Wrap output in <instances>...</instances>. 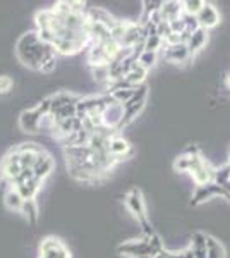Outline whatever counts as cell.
Returning <instances> with one entry per match:
<instances>
[{
    "label": "cell",
    "mask_w": 230,
    "mask_h": 258,
    "mask_svg": "<svg viewBox=\"0 0 230 258\" xmlns=\"http://www.w3.org/2000/svg\"><path fill=\"white\" fill-rule=\"evenodd\" d=\"M38 258H72L65 243L55 236H47L38 246Z\"/></svg>",
    "instance_id": "cell-3"
},
{
    "label": "cell",
    "mask_w": 230,
    "mask_h": 258,
    "mask_svg": "<svg viewBox=\"0 0 230 258\" xmlns=\"http://www.w3.org/2000/svg\"><path fill=\"white\" fill-rule=\"evenodd\" d=\"M227 85H228V88H230V76L227 78Z\"/></svg>",
    "instance_id": "cell-34"
},
{
    "label": "cell",
    "mask_w": 230,
    "mask_h": 258,
    "mask_svg": "<svg viewBox=\"0 0 230 258\" xmlns=\"http://www.w3.org/2000/svg\"><path fill=\"white\" fill-rule=\"evenodd\" d=\"M137 88H119V90H114L112 93H108L112 98H114V102L120 103V105H125V103L129 102L132 97H134Z\"/></svg>",
    "instance_id": "cell-23"
},
{
    "label": "cell",
    "mask_w": 230,
    "mask_h": 258,
    "mask_svg": "<svg viewBox=\"0 0 230 258\" xmlns=\"http://www.w3.org/2000/svg\"><path fill=\"white\" fill-rule=\"evenodd\" d=\"M228 181H230V165H228V162L225 165H221V167H215V172H213V182H216V184L223 188Z\"/></svg>",
    "instance_id": "cell-24"
},
{
    "label": "cell",
    "mask_w": 230,
    "mask_h": 258,
    "mask_svg": "<svg viewBox=\"0 0 230 258\" xmlns=\"http://www.w3.org/2000/svg\"><path fill=\"white\" fill-rule=\"evenodd\" d=\"M79 100H81V97L70 93V91H57L55 95L50 97V103H52V112H50V114H55L57 110L64 109V107H67V105H74Z\"/></svg>",
    "instance_id": "cell-14"
},
{
    "label": "cell",
    "mask_w": 230,
    "mask_h": 258,
    "mask_svg": "<svg viewBox=\"0 0 230 258\" xmlns=\"http://www.w3.org/2000/svg\"><path fill=\"white\" fill-rule=\"evenodd\" d=\"M213 172H215V167L208 162L206 159H203V155H196L194 162H192V167L189 170V174L194 179L196 186L206 184V182L213 181Z\"/></svg>",
    "instance_id": "cell-5"
},
{
    "label": "cell",
    "mask_w": 230,
    "mask_h": 258,
    "mask_svg": "<svg viewBox=\"0 0 230 258\" xmlns=\"http://www.w3.org/2000/svg\"><path fill=\"white\" fill-rule=\"evenodd\" d=\"M196 21H198L199 28H203V30L208 31V30H211V28L218 26L220 12L211 2H204L203 9L198 12V16H196Z\"/></svg>",
    "instance_id": "cell-9"
},
{
    "label": "cell",
    "mask_w": 230,
    "mask_h": 258,
    "mask_svg": "<svg viewBox=\"0 0 230 258\" xmlns=\"http://www.w3.org/2000/svg\"><path fill=\"white\" fill-rule=\"evenodd\" d=\"M108 153L117 160V162H122V160H127V157H131L134 153L132 150V145L129 143L127 140L122 138L119 133L112 135L108 138Z\"/></svg>",
    "instance_id": "cell-6"
},
{
    "label": "cell",
    "mask_w": 230,
    "mask_h": 258,
    "mask_svg": "<svg viewBox=\"0 0 230 258\" xmlns=\"http://www.w3.org/2000/svg\"><path fill=\"white\" fill-rule=\"evenodd\" d=\"M206 41H208V31H206V30H203V28H199V30H196V31L189 36V40H187L186 47H187V50H189L191 55L194 57L196 53L201 52V50L204 48Z\"/></svg>",
    "instance_id": "cell-16"
},
{
    "label": "cell",
    "mask_w": 230,
    "mask_h": 258,
    "mask_svg": "<svg viewBox=\"0 0 230 258\" xmlns=\"http://www.w3.org/2000/svg\"><path fill=\"white\" fill-rule=\"evenodd\" d=\"M146 76H148V71L143 69L136 62V64L131 68V71H129V73L124 76V80H125V83H129L131 86H134V88H139L141 85H144Z\"/></svg>",
    "instance_id": "cell-20"
},
{
    "label": "cell",
    "mask_w": 230,
    "mask_h": 258,
    "mask_svg": "<svg viewBox=\"0 0 230 258\" xmlns=\"http://www.w3.org/2000/svg\"><path fill=\"white\" fill-rule=\"evenodd\" d=\"M91 74L98 83H105L108 85L110 83V71H108V66H98V68H90Z\"/></svg>",
    "instance_id": "cell-27"
},
{
    "label": "cell",
    "mask_w": 230,
    "mask_h": 258,
    "mask_svg": "<svg viewBox=\"0 0 230 258\" xmlns=\"http://www.w3.org/2000/svg\"><path fill=\"white\" fill-rule=\"evenodd\" d=\"M148 241H149V249H151L153 256L158 255V253L165 249V248H163V241H162V238H160V234H158V232H155L151 238H148Z\"/></svg>",
    "instance_id": "cell-29"
},
{
    "label": "cell",
    "mask_w": 230,
    "mask_h": 258,
    "mask_svg": "<svg viewBox=\"0 0 230 258\" xmlns=\"http://www.w3.org/2000/svg\"><path fill=\"white\" fill-rule=\"evenodd\" d=\"M16 57L24 68L36 71V73L50 74L55 69L57 53L50 45L40 40L36 31H28L19 36L16 43Z\"/></svg>",
    "instance_id": "cell-1"
},
{
    "label": "cell",
    "mask_w": 230,
    "mask_h": 258,
    "mask_svg": "<svg viewBox=\"0 0 230 258\" xmlns=\"http://www.w3.org/2000/svg\"><path fill=\"white\" fill-rule=\"evenodd\" d=\"M228 162H230V157H228Z\"/></svg>",
    "instance_id": "cell-36"
},
{
    "label": "cell",
    "mask_w": 230,
    "mask_h": 258,
    "mask_svg": "<svg viewBox=\"0 0 230 258\" xmlns=\"http://www.w3.org/2000/svg\"><path fill=\"white\" fill-rule=\"evenodd\" d=\"M182 2H175V0H169V2H163L160 16L163 21L167 23H172V21L179 19L182 16Z\"/></svg>",
    "instance_id": "cell-18"
},
{
    "label": "cell",
    "mask_w": 230,
    "mask_h": 258,
    "mask_svg": "<svg viewBox=\"0 0 230 258\" xmlns=\"http://www.w3.org/2000/svg\"><path fill=\"white\" fill-rule=\"evenodd\" d=\"M157 60H158V53H155V52H144L141 53L139 57H137V64L141 66L143 69L146 71H149L151 68H155V64H157Z\"/></svg>",
    "instance_id": "cell-25"
},
{
    "label": "cell",
    "mask_w": 230,
    "mask_h": 258,
    "mask_svg": "<svg viewBox=\"0 0 230 258\" xmlns=\"http://www.w3.org/2000/svg\"><path fill=\"white\" fill-rule=\"evenodd\" d=\"M144 50L146 52L160 53L163 50V40L160 38V36H149V38L144 40Z\"/></svg>",
    "instance_id": "cell-28"
},
{
    "label": "cell",
    "mask_w": 230,
    "mask_h": 258,
    "mask_svg": "<svg viewBox=\"0 0 230 258\" xmlns=\"http://www.w3.org/2000/svg\"><path fill=\"white\" fill-rule=\"evenodd\" d=\"M53 169H55V162H53L52 155L43 150V152L38 155V159H36L35 165H33L31 170H33V176L38 179V181L43 182L45 179H47L50 174L53 172Z\"/></svg>",
    "instance_id": "cell-12"
},
{
    "label": "cell",
    "mask_w": 230,
    "mask_h": 258,
    "mask_svg": "<svg viewBox=\"0 0 230 258\" xmlns=\"http://www.w3.org/2000/svg\"><path fill=\"white\" fill-rule=\"evenodd\" d=\"M137 258H153V256H137Z\"/></svg>",
    "instance_id": "cell-35"
},
{
    "label": "cell",
    "mask_w": 230,
    "mask_h": 258,
    "mask_svg": "<svg viewBox=\"0 0 230 258\" xmlns=\"http://www.w3.org/2000/svg\"><path fill=\"white\" fill-rule=\"evenodd\" d=\"M213 198H225V200H230V197L227 195L221 186H218L216 182H206V184H201V186H196V191L192 195V200H191V205L198 207L201 203L208 202V200H213Z\"/></svg>",
    "instance_id": "cell-4"
},
{
    "label": "cell",
    "mask_w": 230,
    "mask_h": 258,
    "mask_svg": "<svg viewBox=\"0 0 230 258\" xmlns=\"http://www.w3.org/2000/svg\"><path fill=\"white\" fill-rule=\"evenodd\" d=\"M43 119V114L38 110V107H33V109L23 110L19 115V126L23 131L26 133H40V122Z\"/></svg>",
    "instance_id": "cell-10"
},
{
    "label": "cell",
    "mask_w": 230,
    "mask_h": 258,
    "mask_svg": "<svg viewBox=\"0 0 230 258\" xmlns=\"http://www.w3.org/2000/svg\"><path fill=\"white\" fill-rule=\"evenodd\" d=\"M228 165H230V162H228Z\"/></svg>",
    "instance_id": "cell-37"
},
{
    "label": "cell",
    "mask_w": 230,
    "mask_h": 258,
    "mask_svg": "<svg viewBox=\"0 0 230 258\" xmlns=\"http://www.w3.org/2000/svg\"><path fill=\"white\" fill-rule=\"evenodd\" d=\"M204 2L203 0H186V2H182V11L184 14L187 16H198V12L203 9Z\"/></svg>",
    "instance_id": "cell-26"
},
{
    "label": "cell",
    "mask_w": 230,
    "mask_h": 258,
    "mask_svg": "<svg viewBox=\"0 0 230 258\" xmlns=\"http://www.w3.org/2000/svg\"><path fill=\"white\" fill-rule=\"evenodd\" d=\"M117 251L120 253V255H125L129 258H137V256H153L151 249H149V241L148 238L139 239V241H127V243L120 244L119 248H117Z\"/></svg>",
    "instance_id": "cell-7"
},
{
    "label": "cell",
    "mask_w": 230,
    "mask_h": 258,
    "mask_svg": "<svg viewBox=\"0 0 230 258\" xmlns=\"http://www.w3.org/2000/svg\"><path fill=\"white\" fill-rule=\"evenodd\" d=\"M19 214H23L24 219H26L29 224H35L36 220H38V214H40L38 205H36L35 200H24L23 209H21Z\"/></svg>",
    "instance_id": "cell-21"
},
{
    "label": "cell",
    "mask_w": 230,
    "mask_h": 258,
    "mask_svg": "<svg viewBox=\"0 0 230 258\" xmlns=\"http://www.w3.org/2000/svg\"><path fill=\"white\" fill-rule=\"evenodd\" d=\"M125 205H127V209L131 210V214L134 215L137 220H143L148 217V215H146V203H144L143 193L137 188H132L127 193V197H125Z\"/></svg>",
    "instance_id": "cell-11"
},
{
    "label": "cell",
    "mask_w": 230,
    "mask_h": 258,
    "mask_svg": "<svg viewBox=\"0 0 230 258\" xmlns=\"http://www.w3.org/2000/svg\"><path fill=\"white\" fill-rule=\"evenodd\" d=\"M14 86V81L9 76H0V93H9Z\"/></svg>",
    "instance_id": "cell-32"
},
{
    "label": "cell",
    "mask_w": 230,
    "mask_h": 258,
    "mask_svg": "<svg viewBox=\"0 0 230 258\" xmlns=\"http://www.w3.org/2000/svg\"><path fill=\"white\" fill-rule=\"evenodd\" d=\"M206 253L208 258H225V248L216 238L208 236L206 238Z\"/></svg>",
    "instance_id": "cell-22"
},
{
    "label": "cell",
    "mask_w": 230,
    "mask_h": 258,
    "mask_svg": "<svg viewBox=\"0 0 230 258\" xmlns=\"http://www.w3.org/2000/svg\"><path fill=\"white\" fill-rule=\"evenodd\" d=\"M24 198L21 197V193L16 189V186H6L4 188V205L12 212H21L23 209Z\"/></svg>",
    "instance_id": "cell-15"
},
{
    "label": "cell",
    "mask_w": 230,
    "mask_h": 258,
    "mask_svg": "<svg viewBox=\"0 0 230 258\" xmlns=\"http://www.w3.org/2000/svg\"><path fill=\"white\" fill-rule=\"evenodd\" d=\"M153 258H169V253H167V249H163V251H160L158 255H155Z\"/></svg>",
    "instance_id": "cell-33"
},
{
    "label": "cell",
    "mask_w": 230,
    "mask_h": 258,
    "mask_svg": "<svg viewBox=\"0 0 230 258\" xmlns=\"http://www.w3.org/2000/svg\"><path fill=\"white\" fill-rule=\"evenodd\" d=\"M41 186H43V182L38 181L36 177H31V179H26V181L19 182V184L16 186V189L19 191L21 197L24 200H35L38 191L41 189Z\"/></svg>",
    "instance_id": "cell-17"
},
{
    "label": "cell",
    "mask_w": 230,
    "mask_h": 258,
    "mask_svg": "<svg viewBox=\"0 0 230 258\" xmlns=\"http://www.w3.org/2000/svg\"><path fill=\"white\" fill-rule=\"evenodd\" d=\"M163 57H165L169 62H174V64H182V62H187L192 59V55L187 50L186 43H177V45H170V47H163Z\"/></svg>",
    "instance_id": "cell-13"
},
{
    "label": "cell",
    "mask_w": 230,
    "mask_h": 258,
    "mask_svg": "<svg viewBox=\"0 0 230 258\" xmlns=\"http://www.w3.org/2000/svg\"><path fill=\"white\" fill-rule=\"evenodd\" d=\"M172 35V28H170V23H167V21H162V23L157 24V36H160L162 40L169 38V36Z\"/></svg>",
    "instance_id": "cell-30"
},
{
    "label": "cell",
    "mask_w": 230,
    "mask_h": 258,
    "mask_svg": "<svg viewBox=\"0 0 230 258\" xmlns=\"http://www.w3.org/2000/svg\"><path fill=\"white\" fill-rule=\"evenodd\" d=\"M169 253V258H194V253H192L191 246L181 249V251H167Z\"/></svg>",
    "instance_id": "cell-31"
},
{
    "label": "cell",
    "mask_w": 230,
    "mask_h": 258,
    "mask_svg": "<svg viewBox=\"0 0 230 258\" xmlns=\"http://www.w3.org/2000/svg\"><path fill=\"white\" fill-rule=\"evenodd\" d=\"M206 238L208 234H204L201 231H196L191 238V249L194 253V258H208L206 253Z\"/></svg>",
    "instance_id": "cell-19"
},
{
    "label": "cell",
    "mask_w": 230,
    "mask_h": 258,
    "mask_svg": "<svg viewBox=\"0 0 230 258\" xmlns=\"http://www.w3.org/2000/svg\"><path fill=\"white\" fill-rule=\"evenodd\" d=\"M122 117H124V105H120V103H117V102H112V103H108L105 107V110H103L102 124H103V127L119 133V126H120Z\"/></svg>",
    "instance_id": "cell-8"
},
{
    "label": "cell",
    "mask_w": 230,
    "mask_h": 258,
    "mask_svg": "<svg viewBox=\"0 0 230 258\" xmlns=\"http://www.w3.org/2000/svg\"><path fill=\"white\" fill-rule=\"evenodd\" d=\"M148 86L146 85H141L139 88L136 90L134 97L129 100L127 103L124 105V117L120 120V126H119V131H122L124 127H127L129 124L134 120L137 115L141 114V110L144 109L146 102H148Z\"/></svg>",
    "instance_id": "cell-2"
}]
</instances>
